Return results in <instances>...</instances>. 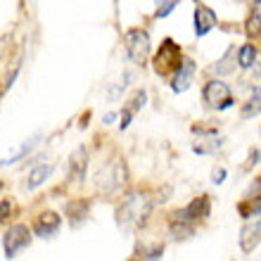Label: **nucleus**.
<instances>
[{
  "label": "nucleus",
  "instance_id": "obj_1",
  "mask_svg": "<svg viewBox=\"0 0 261 261\" xmlns=\"http://www.w3.org/2000/svg\"><path fill=\"white\" fill-rule=\"evenodd\" d=\"M152 206H154V202H152L150 195L130 193L117 206L114 221H117V226L124 233H136L138 228H143L147 223V219H150V214H152Z\"/></svg>",
  "mask_w": 261,
  "mask_h": 261
},
{
  "label": "nucleus",
  "instance_id": "obj_2",
  "mask_svg": "<svg viewBox=\"0 0 261 261\" xmlns=\"http://www.w3.org/2000/svg\"><path fill=\"white\" fill-rule=\"evenodd\" d=\"M128 180V169L121 159H114L110 164H105L100 171L95 173V188L102 193H117L121 186H126Z\"/></svg>",
  "mask_w": 261,
  "mask_h": 261
},
{
  "label": "nucleus",
  "instance_id": "obj_3",
  "mask_svg": "<svg viewBox=\"0 0 261 261\" xmlns=\"http://www.w3.org/2000/svg\"><path fill=\"white\" fill-rule=\"evenodd\" d=\"M126 55H128V60L133 64H140L143 67L145 62H147V57H150V34L145 31V29H130V31H126Z\"/></svg>",
  "mask_w": 261,
  "mask_h": 261
},
{
  "label": "nucleus",
  "instance_id": "obj_4",
  "mask_svg": "<svg viewBox=\"0 0 261 261\" xmlns=\"http://www.w3.org/2000/svg\"><path fill=\"white\" fill-rule=\"evenodd\" d=\"M202 100H204L209 107L214 110H230L233 107V93L228 88V83H223L221 79H212V81L204 83V88H202Z\"/></svg>",
  "mask_w": 261,
  "mask_h": 261
},
{
  "label": "nucleus",
  "instance_id": "obj_5",
  "mask_svg": "<svg viewBox=\"0 0 261 261\" xmlns=\"http://www.w3.org/2000/svg\"><path fill=\"white\" fill-rule=\"evenodd\" d=\"M31 238L34 235H31V230L24 223L10 226L5 230V235H3V256L5 259H14L17 252H21V249H27L31 245Z\"/></svg>",
  "mask_w": 261,
  "mask_h": 261
},
{
  "label": "nucleus",
  "instance_id": "obj_6",
  "mask_svg": "<svg viewBox=\"0 0 261 261\" xmlns=\"http://www.w3.org/2000/svg\"><path fill=\"white\" fill-rule=\"evenodd\" d=\"M180 62H183V60H180V48L171 38H166V41L159 45L157 55H154V71H157L159 76H164V74H169L171 69H178Z\"/></svg>",
  "mask_w": 261,
  "mask_h": 261
},
{
  "label": "nucleus",
  "instance_id": "obj_7",
  "mask_svg": "<svg viewBox=\"0 0 261 261\" xmlns=\"http://www.w3.org/2000/svg\"><path fill=\"white\" fill-rule=\"evenodd\" d=\"M173 214L180 216V219H188V221H193V223H197V221L206 219V216L212 214V202H209L206 195H199L190 204H186L183 209H178V212H173Z\"/></svg>",
  "mask_w": 261,
  "mask_h": 261
},
{
  "label": "nucleus",
  "instance_id": "obj_8",
  "mask_svg": "<svg viewBox=\"0 0 261 261\" xmlns=\"http://www.w3.org/2000/svg\"><path fill=\"white\" fill-rule=\"evenodd\" d=\"M261 245V221H247L240 228V249L245 254H252Z\"/></svg>",
  "mask_w": 261,
  "mask_h": 261
},
{
  "label": "nucleus",
  "instance_id": "obj_9",
  "mask_svg": "<svg viewBox=\"0 0 261 261\" xmlns=\"http://www.w3.org/2000/svg\"><path fill=\"white\" fill-rule=\"evenodd\" d=\"M86 171H88V150L81 145L69 154V178L74 183H81L86 180Z\"/></svg>",
  "mask_w": 261,
  "mask_h": 261
},
{
  "label": "nucleus",
  "instance_id": "obj_10",
  "mask_svg": "<svg viewBox=\"0 0 261 261\" xmlns=\"http://www.w3.org/2000/svg\"><path fill=\"white\" fill-rule=\"evenodd\" d=\"M195 62L190 60V57H186L183 62H180V67L176 69V76H173L171 81V90L173 93H186L188 88H190V83H193L195 79Z\"/></svg>",
  "mask_w": 261,
  "mask_h": 261
},
{
  "label": "nucleus",
  "instance_id": "obj_11",
  "mask_svg": "<svg viewBox=\"0 0 261 261\" xmlns=\"http://www.w3.org/2000/svg\"><path fill=\"white\" fill-rule=\"evenodd\" d=\"M216 24H219V19H216V12H214L212 7H206V5L195 7V36L197 38L206 36Z\"/></svg>",
  "mask_w": 261,
  "mask_h": 261
},
{
  "label": "nucleus",
  "instance_id": "obj_12",
  "mask_svg": "<svg viewBox=\"0 0 261 261\" xmlns=\"http://www.w3.org/2000/svg\"><path fill=\"white\" fill-rule=\"evenodd\" d=\"M60 226H62L60 214H55V212H43L41 216L36 219V223H34V233L38 235V238H53V235L60 230Z\"/></svg>",
  "mask_w": 261,
  "mask_h": 261
},
{
  "label": "nucleus",
  "instance_id": "obj_13",
  "mask_svg": "<svg viewBox=\"0 0 261 261\" xmlns=\"http://www.w3.org/2000/svg\"><path fill=\"white\" fill-rule=\"evenodd\" d=\"M169 235H171V240H188V238L195 235V223L171 214V219H169Z\"/></svg>",
  "mask_w": 261,
  "mask_h": 261
},
{
  "label": "nucleus",
  "instance_id": "obj_14",
  "mask_svg": "<svg viewBox=\"0 0 261 261\" xmlns=\"http://www.w3.org/2000/svg\"><path fill=\"white\" fill-rule=\"evenodd\" d=\"M88 202H83V199H76V202H69L67 206H64V214H67L69 223H71V228H79L81 223H86V219H88Z\"/></svg>",
  "mask_w": 261,
  "mask_h": 261
},
{
  "label": "nucleus",
  "instance_id": "obj_15",
  "mask_svg": "<svg viewBox=\"0 0 261 261\" xmlns=\"http://www.w3.org/2000/svg\"><path fill=\"white\" fill-rule=\"evenodd\" d=\"M53 171H55V166L53 164H38L31 169V173H29L27 178V190H36V188H41L45 180L53 176Z\"/></svg>",
  "mask_w": 261,
  "mask_h": 261
},
{
  "label": "nucleus",
  "instance_id": "obj_16",
  "mask_svg": "<svg viewBox=\"0 0 261 261\" xmlns=\"http://www.w3.org/2000/svg\"><path fill=\"white\" fill-rule=\"evenodd\" d=\"M256 114H261V86H256L252 97H249L247 102H245V107H242V119H252V117H256Z\"/></svg>",
  "mask_w": 261,
  "mask_h": 261
},
{
  "label": "nucleus",
  "instance_id": "obj_17",
  "mask_svg": "<svg viewBox=\"0 0 261 261\" xmlns=\"http://www.w3.org/2000/svg\"><path fill=\"white\" fill-rule=\"evenodd\" d=\"M256 64V50L254 45H242L240 50H238V67L240 69H252Z\"/></svg>",
  "mask_w": 261,
  "mask_h": 261
},
{
  "label": "nucleus",
  "instance_id": "obj_18",
  "mask_svg": "<svg viewBox=\"0 0 261 261\" xmlns=\"http://www.w3.org/2000/svg\"><path fill=\"white\" fill-rule=\"evenodd\" d=\"M223 147V140L221 138H209V140H197L193 145V150L197 154H214V152H219Z\"/></svg>",
  "mask_w": 261,
  "mask_h": 261
},
{
  "label": "nucleus",
  "instance_id": "obj_19",
  "mask_svg": "<svg viewBox=\"0 0 261 261\" xmlns=\"http://www.w3.org/2000/svg\"><path fill=\"white\" fill-rule=\"evenodd\" d=\"M238 209H240V216H242V219H252V216H259V214H261V195H256V197L247 199V202H242Z\"/></svg>",
  "mask_w": 261,
  "mask_h": 261
},
{
  "label": "nucleus",
  "instance_id": "obj_20",
  "mask_svg": "<svg viewBox=\"0 0 261 261\" xmlns=\"http://www.w3.org/2000/svg\"><path fill=\"white\" fill-rule=\"evenodd\" d=\"M233 60H235V50L230 48V50H226V55L221 57L219 62L214 64V67H212V71H216V74H219V76H223V74H233V71H235V67H230V62H233Z\"/></svg>",
  "mask_w": 261,
  "mask_h": 261
},
{
  "label": "nucleus",
  "instance_id": "obj_21",
  "mask_svg": "<svg viewBox=\"0 0 261 261\" xmlns=\"http://www.w3.org/2000/svg\"><path fill=\"white\" fill-rule=\"evenodd\" d=\"M136 256H140V259H162V256H164V245H152V247L138 245Z\"/></svg>",
  "mask_w": 261,
  "mask_h": 261
},
{
  "label": "nucleus",
  "instance_id": "obj_22",
  "mask_svg": "<svg viewBox=\"0 0 261 261\" xmlns=\"http://www.w3.org/2000/svg\"><path fill=\"white\" fill-rule=\"evenodd\" d=\"M36 145H38V138H31V140H29V143H24L19 147V152H17V154H12V157L10 159H5V162H3V166H10V164H14V162H19L21 157H24V154H29V152L34 150Z\"/></svg>",
  "mask_w": 261,
  "mask_h": 261
},
{
  "label": "nucleus",
  "instance_id": "obj_23",
  "mask_svg": "<svg viewBox=\"0 0 261 261\" xmlns=\"http://www.w3.org/2000/svg\"><path fill=\"white\" fill-rule=\"evenodd\" d=\"M178 3L180 0H166V3H162V5L157 7V12H154V19H164V17H169V14L176 10Z\"/></svg>",
  "mask_w": 261,
  "mask_h": 261
},
{
  "label": "nucleus",
  "instance_id": "obj_24",
  "mask_svg": "<svg viewBox=\"0 0 261 261\" xmlns=\"http://www.w3.org/2000/svg\"><path fill=\"white\" fill-rule=\"evenodd\" d=\"M145 102H147V90H136L133 93V97H130V110L133 112H138V110H143L145 107Z\"/></svg>",
  "mask_w": 261,
  "mask_h": 261
},
{
  "label": "nucleus",
  "instance_id": "obj_25",
  "mask_svg": "<svg viewBox=\"0 0 261 261\" xmlns=\"http://www.w3.org/2000/svg\"><path fill=\"white\" fill-rule=\"evenodd\" d=\"M19 69H21V55H19V60H17V62H14L12 71H10V74H7V76H5V86H3V95H5L7 90L12 88V83H14V79H17V76H19Z\"/></svg>",
  "mask_w": 261,
  "mask_h": 261
},
{
  "label": "nucleus",
  "instance_id": "obj_26",
  "mask_svg": "<svg viewBox=\"0 0 261 261\" xmlns=\"http://www.w3.org/2000/svg\"><path fill=\"white\" fill-rule=\"evenodd\" d=\"M247 34L249 36H261V17L252 12V17L247 19Z\"/></svg>",
  "mask_w": 261,
  "mask_h": 261
},
{
  "label": "nucleus",
  "instance_id": "obj_27",
  "mask_svg": "<svg viewBox=\"0 0 261 261\" xmlns=\"http://www.w3.org/2000/svg\"><path fill=\"white\" fill-rule=\"evenodd\" d=\"M223 180H226V169H214L212 171V183L214 186H221V183H223Z\"/></svg>",
  "mask_w": 261,
  "mask_h": 261
},
{
  "label": "nucleus",
  "instance_id": "obj_28",
  "mask_svg": "<svg viewBox=\"0 0 261 261\" xmlns=\"http://www.w3.org/2000/svg\"><path fill=\"white\" fill-rule=\"evenodd\" d=\"M133 114H136V112L130 110V107H126V110L121 112V121H119V126H121V130H124V128H128V124H130V117H133Z\"/></svg>",
  "mask_w": 261,
  "mask_h": 261
},
{
  "label": "nucleus",
  "instance_id": "obj_29",
  "mask_svg": "<svg viewBox=\"0 0 261 261\" xmlns=\"http://www.w3.org/2000/svg\"><path fill=\"white\" fill-rule=\"evenodd\" d=\"M0 209H3V219H7V214H10V202L3 199V202H0Z\"/></svg>",
  "mask_w": 261,
  "mask_h": 261
},
{
  "label": "nucleus",
  "instance_id": "obj_30",
  "mask_svg": "<svg viewBox=\"0 0 261 261\" xmlns=\"http://www.w3.org/2000/svg\"><path fill=\"white\" fill-rule=\"evenodd\" d=\"M114 119H117V114H114V112H107L102 119V124H114Z\"/></svg>",
  "mask_w": 261,
  "mask_h": 261
},
{
  "label": "nucleus",
  "instance_id": "obj_31",
  "mask_svg": "<svg viewBox=\"0 0 261 261\" xmlns=\"http://www.w3.org/2000/svg\"><path fill=\"white\" fill-rule=\"evenodd\" d=\"M252 12L261 17V0H254V3H252Z\"/></svg>",
  "mask_w": 261,
  "mask_h": 261
},
{
  "label": "nucleus",
  "instance_id": "obj_32",
  "mask_svg": "<svg viewBox=\"0 0 261 261\" xmlns=\"http://www.w3.org/2000/svg\"><path fill=\"white\" fill-rule=\"evenodd\" d=\"M117 3H119V0H117Z\"/></svg>",
  "mask_w": 261,
  "mask_h": 261
}]
</instances>
